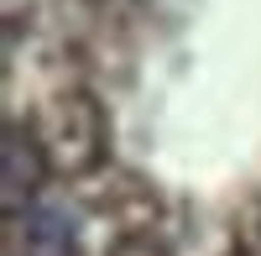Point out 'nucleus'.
<instances>
[{
  "label": "nucleus",
  "mask_w": 261,
  "mask_h": 256,
  "mask_svg": "<svg viewBox=\"0 0 261 256\" xmlns=\"http://www.w3.org/2000/svg\"><path fill=\"white\" fill-rule=\"evenodd\" d=\"M42 146H47V162L58 173H89V167H99L105 152H110V125H105L99 99L94 94H63L47 115Z\"/></svg>",
  "instance_id": "nucleus-1"
},
{
  "label": "nucleus",
  "mask_w": 261,
  "mask_h": 256,
  "mask_svg": "<svg viewBox=\"0 0 261 256\" xmlns=\"http://www.w3.org/2000/svg\"><path fill=\"white\" fill-rule=\"evenodd\" d=\"M47 173H53V162H47L42 136L21 131V125H6V141H0V188H6V215L11 220L37 204Z\"/></svg>",
  "instance_id": "nucleus-2"
},
{
  "label": "nucleus",
  "mask_w": 261,
  "mask_h": 256,
  "mask_svg": "<svg viewBox=\"0 0 261 256\" xmlns=\"http://www.w3.org/2000/svg\"><path fill=\"white\" fill-rule=\"evenodd\" d=\"M16 225L27 230V246L32 256H73V230L68 220L58 215V209H27V215H16Z\"/></svg>",
  "instance_id": "nucleus-3"
}]
</instances>
